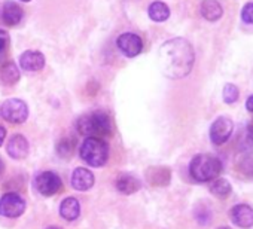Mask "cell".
I'll return each instance as SVG.
<instances>
[{
	"instance_id": "31",
	"label": "cell",
	"mask_w": 253,
	"mask_h": 229,
	"mask_svg": "<svg viewBox=\"0 0 253 229\" xmlns=\"http://www.w3.org/2000/svg\"><path fill=\"white\" fill-rule=\"evenodd\" d=\"M21 2H32V0H21Z\"/></svg>"
},
{
	"instance_id": "6",
	"label": "cell",
	"mask_w": 253,
	"mask_h": 229,
	"mask_svg": "<svg viewBox=\"0 0 253 229\" xmlns=\"http://www.w3.org/2000/svg\"><path fill=\"white\" fill-rule=\"evenodd\" d=\"M26 211V201L17 192H8L0 198V216L3 217H20Z\"/></svg>"
},
{
	"instance_id": "10",
	"label": "cell",
	"mask_w": 253,
	"mask_h": 229,
	"mask_svg": "<svg viewBox=\"0 0 253 229\" xmlns=\"http://www.w3.org/2000/svg\"><path fill=\"white\" fill-rule=\"evenodd\" d=\"M170 180H171V171L167 167L157 165V167L148 168V171H146V182L154 188L169 186Z\"/></svg>"
},
{
	"instance_id": "11",
	"label": "cell",
	"mask_w": 253,
	"mask_h": 229,
	"mask_svg": "<svg viewBox=\"0 0 253 229\" xmlns=\"http://www.w3.org/2000/svg\"><path fill=\"white\" fill-rule=\"evenodd\" d=\"M70 183H72L73 189H76L79 192L89 191L94 186V174L89 170L84 168V167H78L72 173Z\"/></svg>"
},
{
	"instance_id": "5",
	"label": "cell",
	"mask_w": 253,
	"mask_h": 229,
	"mask_svg": "<svg viewBox=\"0 0 253 229\" xmlns=\"http://www.w3.org/2000/svg\"><path fill=\"white\" fill-rule=\"evenodd\" d=\"M0 114L11 124H23L29 118V107L20 98H9L0 107Z\"/></svg>"
},
{
	"instance_id": "19",
	"label": "cell",
	"mask_w": 253,
	"mask_h": 229,
	"mask_svg": "<svg viewBox=\"0 0 253 229\" xmlns=\"http://www.w3.org/2000/svg\"><path fill=\"white\" fill-rule=\"evenodd\" d=\"M18 79H20V70L15 66V63L12 61L5 63L2 69H0V82L6 86H12L18 82Z\"/></svg>"
},
{
	"instance_id": "20",
	"label": "cell",
	"mask_w": 253,
	"mask_h": 229,
	"mask_svg": "<svg viewBox=\"0 0 253 229\" xmlns=\"http://www.w3.org/2000/svg\"><path fill=\"white\" fill-rule=\"evenodd\" d=\"M149 18L155 23H164L170 17V8L164 2H154L149 6Z\"/></svg>"
},
{
	"instance_id": "26",
	"label": "cell",
	"mask_w": 253,
	"mask_h": 229,
	"mask_svg": "<svg viewBox=\"0 0 253 229\" xmlns=\"http://www.w3.org/2000/svg\"><path fill=\"white\" fill-rule=\"evenodd\" d=\"M9 45V35L5 30H0V54H2Z\"/></svg>"
},
{
	"instance_id": "12",
	"label": "cell",
	"mask_w": 253,
	"mask_h": 229,
	"mask_svg": "<svg viewBox=\"0 0 253 229\" xmlns=\"http://www.w3.org/2000/svg\"><path fill=\"white\" fill-rule=\"evenodd\" d=\"M231 217L232 222L243 229L253 226V208L247 204H237L235 207H232Z\"/></svg>"
},
{
	"instance_id": "7",
	"label": "cell",
	"mask_w": 253,
	"mask_h": 229,
	"mask_svg": "<svg viewBox=\"0 0 253 229\" xmlns=\"http://www.w3.org/2000/svg\"><path fill=\"white\" fill-rule=\"evenodd\" d=\"M35 186H36V189H38V192L41 195L52 196L61 189L63 182H61V177L57 173L43 171V173L38 174V177L35 179Z\"/></svg>"
},
{
	"instance_id": "15",
	"label": "cell",
	"mask_w": 253,
	"mask_h": 229,
	"mask_svg": "<svg viewBox=\"0 0 253 229\" xmlns=\"http://www.w3.org/2000/svg\"><path fill=\"white\" fill-rule=\"evenodd\" d=\"M20 64L26 72H39L45 66V57L39 51H26L20 58Z\"/></svg>"
},
{
	"instance_id": "16",
	"label": "cell",
	"mask_w": 253,
	"mask_h": 229,
	"mask_svg": "<svg viewBox=\"0 0 253 229\" xmlns=\"http://www.w3.org/2000/svg\"><path fill=\"white\" fill-rule=\"evenodd\" d=\"M116 189L124 195H131L140 189V180L128 173H122L116 177Z\"/></svg>"
},
{
	"instance_id": "32",
	"label": "cell",
	"mask_w": 253,
	"mask_h": 229,
	"mask_svg": "<svg viewBox=\"0 0 253 229\" xmlns=\"http://www.w3.org/2000/svg\"><path fill=\"white\" fill-rule=\"evenodd\" d=\"M220 229H229V228H220Z\"/></svg>"
},
{
	"instance_id": "13",
	"label": "cell",
	"mask_w": 253,
	"mask_h": 229,
	"mask_svg": "<svg viewBox=\"0 0 253 229\" xmlns=\"http://www.w3.org/2000/svg\"><path fill=\"white\" fill-rule=\"evenodd\" d=\"M8 155L14 159H24L29 155V142L24 136L15 134L9 139L6 145Z\"/></svg>"
},
{
	"instance_id": "28",
	"label": "cell",
	"mask_w": 253,
	"mask_h": 229,
	"mask_svg": "<svg viewBox=\"0 0 253 229\" xmlns=\"http://www.w3.org/2000/svg\"><path fill=\"white\" fill-rule=\"evenodd\" d=\"M246 109H247L249 112H253V95H250V97L247 98V101H246Z\"/></svg>"
},
{
	"instance_id": "27",
	"label": "cell",
	"mask_w": 253,
	"mask_h": 229,
	"mask_svg": "<svg viewBox=\"0 0 253 229\" xmlns=\"http://www.w3.org/2000/svg\"><path fill=\"white\" fill-rule=\"evenodd\" d=\"M5 139H6V130L0 125V146L3 145V142H5Z\"/></svg>"
},
{
	"instance_id": "21",
	"label": "cell",
	"mask_w": 253,
	"mask_h": 229,
	"mask_svg": "<svg viewBox=\"0 0 253 229\" xmlns=\"http://www.w3.org/2000/svg\"><path fill=\"white\" fill-rule=\"evenodd\" d=\"M210 192L220 198V199H225L229 193H231V185L226 179H216L211 185H210Z\"/></svg>"
},
{
	"instance_id": "29",
	"label": "cell",
	"mask_w": 253,
	"mask_h": 229,
	"mask_svg": "<svg viewBox=\"0 0 253 229\" xmlns=\"http://www.w3.org/2000/svg\"><path fill=\"white\" fill-rule=\"evenodd\" d=\"M3 170H5V162H3V159L0 158V174L3 173Z\"/></svg>"
},
{
	"instance_id": "4",
	"label": "cell",
	"mask_w": 253,
	"mask_h": 229,
	"mask_svg": "<svg viewBox=\"0 0 253 229\" xmlns=\"http://www.w3.org/2000/svg\"><path fill=\"white\" fill-rule=\"evenodd\" d=\"M79 155L89 167L98 168L109 159V146L100 137H88L82 143Z\"/></svg>"
},
{
	"instance_id": "23",
	"label": "cell",
	"mask_w": 253,
	"mask_h": 229,
	"mask_svg": "<svg viewBox=\"0 0 253 229\" xmlns=\"http://www.w3.org/2000/svg\"><path fill=\"white\" fill-rule=\"evenodd\" d=\"M238 171L247 179H253V155H247L238 162Z\"/></svg>"
},
{
	"instance_id": "18",
	"label": "cell",
	"mask_w": 253,
	"mask_h": 229,
	"mask_svg": "<svg viewBox=\"0 0 253 229\" xmlns=\"http://www.w3.org/2000/svg\"><path fill=\"white\" fill-rule=\"evenodd\" d=\"M201 15L207 20V21H217L222 18L223 15V9L222 5L217 2V0H203L201 3Z\"/></svg>"
},
{
	"instance_id": "14",
	"label": "cell",
	"mask_w": 253,
	"mask_h": 229,
	"mask_svg": "<svg viewBox=\"0 0 253 229\" xmlns=\"http://www.w3.org/2000/svg\"><path fill=\"white\" fill-rule=\"evenodd\" d=\"M23 9L18 3L12 2V0H8V2H5V5L2 6V14H0V17H2V21L6 24V26H17L20 24V21L23 20Z\"/></svg>"
},
{
	"instance_id": "8",
	"label": "cell",
	"mask_w": 253,
	"mask_h": 229,
	"mask_svg": "<svg viewBox=\"0 0 253 229\" xmlns=\"http://www.w3.org/2000/svg\"><path fill=\"white\" fill-rule=\"evenodd\" d=\"M116 43H118V48L121 49V52L128 58H134L143 51V40L140 36H137L134 33L121 35L118 38Z\"/></svg>"
},
{
	"instance_id": "30",
	"label": "cell",
	"mask_w": 253,
	"mask_h": 229,
	"mask_svg": "<svg viewBox=\"0 0 253 229\" xmlns=\"http://www.w3.org/2000/svg\"><path fill=\"white\" fill-rule=\"evenodd\" d=\"M46 229H58L57 226H49V228H46Z\"/></svg>"
},
{
	"instance_id": "22",
	"label": "cell",
	"mask_w": 253,
	"mask_h": 229,
	"mask_svg": "<svg viewBox=\"0 0 253 229\" xmlns=\"http://www.w3.org/2000/svg\"><path fill=\"white\" fill-rule=\"evenodd\" d=\"M73 149H75V140L70 137H66V139H61V142L58 143L57 153L61 158H70L73 153Z\"/></svg>"
},
{
	"instance_id": "17",
	"label": "cell",
	"mask_w": 253,
	"mask_h": 229,
	"mask_svg": "<svg viewBox=\"0 0 253 229\" xmlns=\"http://www.w3.org/2000/svg\"><path fill=\"white\" fill-rule=\"evenodd\" d=\"M81 214V204L75 196H69L66 198L61 205H60V216L69 222H73L79 217Z\"/></svg>"
},
{
	"instance_id": "24",
	"label": "cell",
	"mask_w": 253,
	"mask_h": 229,
	"mask_svg": "<svg viewBox=\"0 0 253 229\" xmlns=\"http://www.w3.org/2000/svg\"><path fill=\"white\" fill-rule=\"evenodd\" d=\"M240 97V91L235 85L232 83H226L223 88V101L226 104H234Z\"/></svg>"
},
{
	"instance_id": "3",
	"label": "cell",
	"mask_w": 253,
	"mask_h": 229,
	"mask_svg": "<svg viewBox=\"0 0 253 229\" xmlns=\"http://www.w3.org/2000/svg\"><path fill=\"white\" fill-rule=\"evenodd\" d=\"M222 171V162L213 155H197L189 164V174L197 182L214 180Z\"/></svg>"
},
{
	"instance_id": "9",
	"label": "cell",
	"mask_w": 253,
	"mask_h": 229,
	"mask_svg": "<svg viewBox=\"0 0 253 229\" xmlns=\"http://www.w3.org/2000/svg\"><path fill=\"white\" fill-rule=\"evenodd\" d=\"M234 122L228 116H219L210 127V140L214 145H223L232 134Z\"/></svg>"
},
{
	"instance_id": "25",
	"label": "cell",
	"mask_w": 253,
	"mask_h": 229,
	"mask_svg": "<svg viewBox=\"0 0 253 229\" xmlns=\"http://www.w3.org/2000/svg\"><path fill=\"white\" fill-rule=\"evenodd\" d=\"M241 18L247 24H253V2L246 3L241 9Z\"/></svg>"
},
{
	"instance_id": "1",
	"label": "cell",
	"mask_w": 253,
	"mask_h": 229,
	"mask_svg": "<svg viewBox=\"0 0 253 229\" xmlns=\"http://www.w3.org/2000/svg\"><path fill=\"white\" fill-rule=\"evenodd\" d=\"M194 48L183 38H174L164 42L158 51L160 69L169 79H182L188 76L194 67Z\"/></svg>"
},
{
	"instance_id": "2",
	"label": "cell",
	"mask_w": 253,
	"mask_h": 229,
	"mask_svg": "<svg viewBox=\"0 0 253 229\" xmlns=\"http://www.w3.org/2000/svg\"><path fill=\"white\" fill-rule=\"evenodd\" d=\"M76 130L81 136L85 137H103L107 136L112 130L110 118L104 112H94L84 114L76 121Z\"/></svg>"
}]
</instances>
